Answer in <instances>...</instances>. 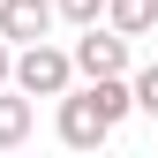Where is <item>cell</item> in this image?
I'll return each mask as SVG.
<instances>
[{
  "label": "cell",
  "instance_id": "1",
  "mask_svg": "<svg viewBox=\"0 0 158 158\" xmlns=\"http://www.w3.org/2000/svg\"><path fill=\"white\" fill-rule=\"evenodd\" d=\"M8 83L23 90V98H60V90L75 83V60H68V45H45V38H30V45H15Z\"/></svg>",
  "mask_w": 158,
  "mask_h": 158
},
{
  "label": "cell",
  "instance_id": "2",
  "mask_svg": "<svg viewBox=\"0 0 158 158\" xmlns=\"http://www.w3.org/2000/svg\"><path fill=\"white\" fill-rule=\"evenodd\" d=\"M53 128H60V143L68 151H98V143H113V121H106V106H98V90L83 83V90H60V121H53Z\"/></svg>",
  "mask_w": 158,
  "mask_h": 158
},
{
  "label": "cell",
  "instance_id": "3",
  "mask_svg": "<svg viewBox=\"0 0 158 158\" xmlns=\"http://www.w3.org/2000/svg\"><path fill=\"white\" fill-rule=\"evenodd\" d=\"M68 60H75V75H128V38L121 30H98V23H83V38L68 45Z\"/></svg>",
  "mask_w": 158,
  "mask_h": 158
},
{
  "label": "cell",
  "instance_id": "4",
  "mask_svg": "<svg viewBox=\"0 0 158 158\" xmlns=\"http://www.w3.org/2000/svg\"><path fill=\"white\" fill-rule=\"evenodd\" d=\"M60 15H53V0H0V38L8 45H30V38H45Z\"/></svg>",
  "mask_w": 158,
  "mask_h": 158
},
{
  "label": "cell",
  "instance_id": "5",
  "mask_svg": "<svg viewBox=\"0 0 158 158\" xmlns=\"http://www.w3.org/2000/svg\"><path fill=\"white\" fill-rule=\"evenodd\" d=\"M38 128V98H23L15 83H0V151H23Z\"/></svg>",
  "mask_w": 158,
  "mask_h": 158
},
{
  "label": "cell",
  "instance_id": "6",
  "mask_svg": "<svg viewBox=\"0 0 158 158\" xmlns=\"http://www.w3.org/2000/svg\"><path fill=\"white\" fill-rule=\"evenodd\" d=\"M106 23L135 45V38H151V23H158V0H106Z\"/></svg>",
  "mask_w": 158,
  "mask_h": 158
},
{
  "label": "cell",
  "instance_id": "7",
  "mask_svg": "<svg viewBox=\"0 0 158 158\" xmlns=\"http://www.w3.org/2000/svg\"><path fill=\"white\" fill-rule=\"evenodd\" d=\"M128 90H135V113H151V121H158V60H151V68H135V83H128Z\"/></svg>",
  "mask_w": 158,
  "mask_h": 158
},
{
  "label": "cell",
  "instance_id": "8",
  "mask_svg": "<svg viewBox=\"0 0 158 158\" xmlns=\"http://www.w3.org/2000/svg\"><path fill=\"white\" fill-rule=\"evenodd\" d=\"M53 15H60V23H98V15H106V0H53Z\"/></svg>",
  "mask_w": 158,
  "mask_h": 158
},
{
  "label": "cell",
  "instance_id": "9",
  "mask_svg": "<svg viewBox=\"0 0 158 158\" xmlns=\"http://www.w3.org/2000/svg\"><path fill=\"white\" fill-rule=\"evenodd\" d=\"M8 68H15V45H8V38H0V83H8Z\"/></svg>",
  "mask_w": 158,
  "mask_h": 158
}]
</instances>
